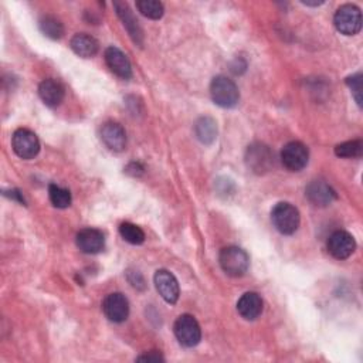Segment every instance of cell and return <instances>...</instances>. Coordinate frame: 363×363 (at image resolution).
I'll return each mask as SVG.
<instances>
[{
    "instance_id": "1",
    "label": "cell",
    "mask_w": 363,
    "mask_h": 363,
    "mask_svg": "<svg viewBox=\"0 0 363 363\" xmlns=\"http://www.w3.org/2000/svg\"><path fill=\"white\" fill-rule=\"evenodd\" d=\"M212 100L221 108H233L239 104L240 93L236 82L225 75L214 77L210 84Z\"/></svg>"
},
{
    "instance_id": "2",
    "label": "cell",
    "mask_w": 363,
    "mask_h": 363,
    "mask_svg": "<svg viewBox=\"0 0 363 363\" xmlns=\"http://www.w3.org/2000/svg\"><path fill=\"white\" fill-rule=\"evenodd\" d=\"M271 221H272L274 227L281 234L291 236L298 230L301 217L295 206L287 202H281V203L275 205V207L272 209Z\"/></svg>"
},
{
    "instance_id": "3",
    "label": "cell",
    "mask_w": 363,
    "mask_h": 363,
    "mask_svg": "<svg viewBox=\"0 0 363 363\" xmlns=\"http://www.w3.org/2000/svg\"><path fill=\"white\" fill-rule=\"evenodd\" d=\"M218 263L221 270L230 277H243L250 266V259L245 251L240 247L230 245L220 251Z\"/></svg>"
},
{
    "instance_id": "4",
    "label": "cell",
    "mask_w": 363,
    "mask_h": 363,
    "mask_svg": "<svg viewBox=\"0 0 363 363\" xmlns=\"http://www.w3.org/2000/svg\"><path fill=\"white\" fill-rule=\"evenodd\" d=\"M176 339L185 348L196 346L202 339V329L196 318L192 315H180L174 326Z\"/></svg>"
},
{
    "instance_id": "5",
    "label": "cell",
    "mask_w": 363,
    "mask_h": 363,
    "mask_svg": "<svg viewBox=\"0 0 363 363\" xmlns=\"http://www.w3.org/2000/svg\"><path fill=\"white\" fill-rule=\"evenodd\" d=\"M337 30L345 36H355L362 29V13L355 5L341 6L333 17Z\"/></svg>"
},
{
    "instance_id": "6",
    "label": "cell",
    "mask_w": 363,
    "mask_h": 363,
    "mask_svg": "<svg viewBox=\"0 0 363 363\" xmlns=\"http://www.w3.org/2000/svg\"><path fill=\"white\" fill-rule=\"evenodd\" d=\"M12 147L15 153L21 159H33L40 152V141L30 129H17L12 136Z\"/></svg>"
},
{
    "instance_id": "7",
    "label": "cell",
    "mask_w": 363,
    "mask_h": 363,
    "mask_svg": "<svg viewBox=\"0 0 363 363\" xmlns=\"http://www.w3.org/2000/svg\"><path fill=\"white\" fill-rule=\"evenodd\" d=\"M245 162L251 171L257 175L268 172L274 165V155L271 149L264 144H253L248 147L245 153Z\"/></svg>"
},
{
    "instance_id": "8",
    "label": "cell",
    "mask_w": 363,
    "mask_h": 363,
    "mask_svg": "<svg viewBox=\"0 0 363 363\" xmlns=\"http://www.w3.org/2000/svg\"><path fill=\"white\" fill-rule=\"evenodd\" d=\"M310 151L302 142L292 141L287 144L281 151V162L284 167L291 172H299L308 165Z\"/></svg>"
},
{
    "instance_id": "9",
    "label": "cell",
    "mask_w": 363,
    "mask_h": 363,
    "mask_svg": "<svg viewBox=\"0 0 363 363\" xmlns=\"http://www.w3.org/2000/svg\"><path fill=\"white\" fill-rule=\"evenodd\" d=\"M102 311L111 322L121 324L127 321L129 315V302L127 297L121 292L109 294L102 302Z\"/></svg>"
},
{
    "instance_id": "10",
    "label": "cell",
    "mask_w": 363,
    "mask_h": 363,
    "mask_svg": "<svg viewBox=\"0 0 363 363\" xmlns=\"http://www.w3.org/2000/svg\"><path fill=\"white\" fill-rule=\"evenodd\" d=\"M328 251L329 254L337 260L349 259L356 248L355 239L344 230H338L329 236L328 239Z\"/></svg>"
},
{
    "instance_id": "11",
    "label": "cell",
    "mask_w": 363,
    "mask_h": 363,
    "mask_svg": "<svg viewBox=\"0 0 363 363\" xmlns=\"http://www.w3.org/2000/svg\"><path fill=\"white\" fill-rule=\"evenodd\" d=\"M155 287L159 292V295L167 302V304H176L180 295L179 283L176 277L167 270H158L155 274Z\"/></svg>"
},
{
    "instance_id": "12",
    "label": "cell",
    "mask_w": 363,
    "mask_h": 363,
    "mask_svg": "<svg viewBox=\"0 0 363 363\" xmlns=\"http://www.w3.org/2000/svg\"><path fill=\"white\" fill-rule=\"evenodd\" d=\"M105 63L108 68L113 71L117 77L122 80H128L132 77V67L127 55L117 47H108L105 50Z\"/></svg>"
},
{
    "instance_id": "13",
    "label": "cell",
    "mask_w": 363,
    "mask_h": 363,
    "mask_svg": "<svg viewBox=\"0 0 363 363\" xmlns=\"http://www.w3.org/2000/svg\"><path fill=\"white\" fill-rule=\"evenodd\" d=\"M77 247L86 254H98L105 247V237L97 229H84L77 234Z\"/></svg>"
},
{
    "instance_id": "14",
    "label": "cell",
    "mask_w": 363,
    "mask_h": 363,
    "mask_svg": "<svg viewBox=\"0 0 363 363\" xmlns=\"http://www.w3.org/2000/svg\"><path fill=\"white\" fill-rule=\"evenodd\" d=\"M101 139L102 142L111 151L121 152L127 147V133L122 125L118 122H106L101 128Z\"/></svg>"
},
{
    "instance_id": "15",
    "label": "cell",
    "mask_w": 363,
    "mask_h": 363,
    "mask_svg": "<svg viewBox=\"0 0 363 363\" xmlns=\"http://www.w3.org/2000/svg\"><path fill=\"white\" fill-rule=\"evenodd\" d=\"M64 94H66V91H64L63 84L57 80L47 78V80L40 82L39 95H40L41 101L50 108L59 106L64 100Z\"/></svg>"
},
{
    "instance_id": "16",
    "label": "cell",
    "mask_w": 363,
    "mask_h": 363,
    "mask_svg": "<svg viewBox=\"0 0 363 363\" xmlns=\"http://www.w3.org/2000/svg\"><path fill=\"white\" fill-rule=\"evenodd\" d=\"M306 198L313 205L325 207L337 199V193L324 180H314L306 187Z\"/></svg>"
},
{
    "instance_id": "17",
    "label": "cell",
    "mask_w": 363,
    "mask_h": 363,
    "mask_svg": "<svg viewBox=\"0 0 363 363\" xmlns=\"http://www.w3.org/2000/svg\"><path fill=\"white\" fill-rule=\"evenodd\" d=\"M114 8L117 10V15L120 16V19L122 20L125 29L128 30L131 39L139 44L142 46L144 43V32L141 29V26H139V21L136 20V17L133 16L132 10L129 9V6L124 2H115L114 3Z\"/></svg>"
},
{
    "instance_id": "18",
    "label": "cell",
    "mask_w": 363,
    "mask_h": 363,
    "mask_svg": "<svg viewBox=\"0 0 363 363\" xmlns=\"http://www.w3.org/2000/svg\"><path fill=\"white\" fill-rule=\"evenodd\" d=\"M263 306L264 302L257 292H245L237 302V311L244 319L254 321L261 315Z\"/></svg>"
},
{
    "instance_id": "19",
    "label": "cell",
    "mask_w": 363,
    "mask_h": 363,
    "mask_svg": "<svg viewBox=\"0 0 363 363\" xmlns=\"http://www.w3.org/2000/svg\"><path fill=\"white\" fill-rule=\"evenodd\" d=\"M70 47L77 55H80V57L82 59L94 57L100 50L98 41L93 36L86 35V33L75 35L70 41Z\"/></svg>"
},
{
    "instance_id": "20",
    "label": "cell",
    "mask_w": 363,
    "mask_h": 363,
    "mask_svg": "<svg viewBox=\"0 0 363 363\" xmlns=\"http://www.w3.org/2000/svg\"><path fill=\"white\" fill-rule=\"evenodd\" d=\"M39 27L41 33L51 40H60L64 36V26L60 21V19H57L55 16L51 15L43 16L39 21Z\"/></svg>"
},
{
    "instance_id": "21",
    "label": "cell",
    "mask_w": 363,
    "mask_h": 363,
    "mask_svg": "<svg viewBox=\"0 0 363 363\" xmlns=\"http://www.w3.org/2000/svg\"><path fill=\"white\" fill-rule=\"evenodd\" d=\"M194 132L199 141L205 145H210L214 142V139L217 138V125L216 121L210 117H202L194 127Z\"/></svg>"
},
{
    "instance_id": "22",
    "label": "cell",
    "mask_w": 363,
    "mask_h": 363,
    "mask_svg": "<svg viewBox=\"0 0 363 363\" xmlns=\"http://www.w3.org/2000/svg\"><path fill=\"white\" fill-rule=\"evenodd\" d=\"M48 196H50V202L53 203V206L57 209H67L71 205V193L66 187H62L57 185H50Z\"/></svg>"
},
{
    "instance_id": "23",
    "label": "cell",
    "mask_w": 363,
    "mask_h": 363,
    "mask_svg": "<svg viewBox=\"0 0 363 363\" xmlns=\"http://www.w3.org/2000/svg\"><path fill=\"white\" fill-rule=\"evenodd\" d=\"M120 233H121V237L127 243L133 244V245H139L145 241L144 230L139 226L132 225V223H128V221L122 223V225L120 226Z\"/></svg>"
},
{
    "instance_id": "24",
    "label": "cell",
    "mask_w": 363,
    "mask_h": 363,
    "mask_svg": "<svg viewBox=\"0 0 363 363\" xmlns=\"http://www.w3.org/2000/svg\"><path fill=\"white\" fill-rule=\"evenodd\" d=\"M136 8L145 17L152 20L160 19L165 12L163 5L158 0H139V2H136Z\"/></svg>"
},
{
    "instance_id": "25",
    "label": "cell",
    "mask_w": 363,
    "mask_h": 363,
    "mask_svg": "<svg viewBox=\"0 0 363 363\" xmlns=\"http://www.w3.org/2000/svg\"><path fill=\"white\" fill-rule=\"evenodd\" d=\"M335 153L339 158H360L363 153V142L356 139V141H348L344 144H339L335 148Z\"/></svg>"
},
{
    "instance_id": "26",
    "label": "cell",
    "mask_w": 363,
    "mask_h": 363,
    "mask_svg": "<svg viewBox=\"0 0 363 363\" xmlns=\"http://www.w3.org/2000/svg\"><path fill=\"white\" fill-rule=\"evenodd\" d=\"M346 84L351 87L353 97L359 105H362V74L357 73L349 78H346Z\"/></svg>"
},
{
    "instance_id": "27",
    "label": "cell",
    "mask_w": 363,
    "mask_h": 363,
    "mask_svg": "<svg viewBox=\"0 0 363 363\" xmlns=\"http://www.w3.org/2000/svg\"><path fill=\"white\" fill-rule=\"evenodd\" d=\"M127 172L133 175V176H139L144 174V167L139 165V163H131L128 167H127Z\"/></svg>"
},
{
    "instance_id": "28",
    "label": "cell",
    "mask_w": 363,
    "mask_h": 363,
    "mask_svg": "<svg viewBox=\"0 0 363 363\" xmlns=\"http://www.w3.org/2000/svg\"><path fill=\"white\" fill-rule=\"evenodd\" d=\"M136 360H148V362H159V360H165L159 353H148V355H144V356H139Z\"/></svg>"
},
{
    "instance_id": "29",
    "label": "cell",
    "mask_w": 363,
    "mask_h": 363,
    "mask_svg": "<svg viewBox=\"0 0 363 363\" xmlns=\"http://www.w3.org/2000/svg\"><path fill=\"white\" fill-rule=\"evenodd\" d=\"M10 193H12V194H9V196H10L12 199H16V201H19L20 203H24V199H23L21 193H20L19 190H10Z\"/></svg>"
},
{
    "instance_id": "30",
    "label": "cell",
    "mask_w": 363,
    "mask_h": 363,
    "mask_svg": "<svg viewBox=\"0 0 363 363\" xmlns=\"http://www.w3.org/2000/svg\"><path fill=\"white\" fill-rule=\"evenodd\" d=\"M304 5H306V6H319V5H322L324 2H302Z\"/></svg>"
}]
</instances>
